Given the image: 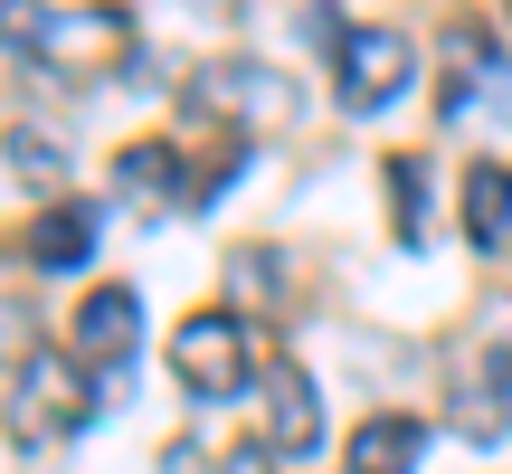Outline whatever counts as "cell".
<instances>
[{"label":"cell","mask_w":512,"mask_h":474,"mask_svg":"<svg viewBox=\"0 0 512 474\" xmlns=\"http://www.w3.org/2000/svg\"><path fill=\"white\" fill-rule=\"evenodd\" d=\"M105 408V380H95L76 351H48L38 342L29 361L10 370V399H0V427H10V446L19 456H48V446H67L76 427Z\"/></svg>","instance_id":"1"},{"label":"cell","mask_w":512,"mask_h":474,"mask_svg":"<svg viewBox=\"0 0 512 474\" xmlns=\"http://www.w3.org/2000/svg\"><path fill=\"white\" fill-rule=\"evenodd\" d=\"M0 48L38 57V67H105V57H133V19L124 10H38V0H0Z\"/></svg>","instance_id":"2"},{"label":"cell","mask_w":512,"mask_h":474,"mask_svg":"<svg viewBox=\"0 0 512 474\" xmlns=\"http://www.w3.org/2000/svg\"><path fill=\"white\" fill-rule=\"evenodd\" d=\"M408 76H418V38L389 29V19H361V29L332 38V95H342V114H389L408 95Z\"/></svg>","instance_id":"3"},{"label":"cell","mask_w":512,"mask_h":474,"mask_svg":"<svg viewBox=\"0 0 512 474\" xmlns=\"http://www.w3.org/2000/svg\"><path fill=\"white\" fill-rule=\"evenodd\" d=\"M171 380H181L200 408L238 399V389L256 380V342H247V323H238L228 304H209V313H181V332H171Z\"/></svg>","instance_id":"4"},{"label":"cell","mask_w":512,"mask_h":474,"mask_svg":"<svg viewBox=\"0 0 512 474\" xmlns=\"http://www.w3.org/2000/svg\"><path fill=\"white\" fill-rule=\"evenodd\" d=\"M133 342H143V294H133V285H95L86 304H76V323H67V351H76L105 389L133 370Z\"/></svg>","instance_id":"5"},{"label":"cell","mask_w":512,"mask_h":474,"mask_svg":"<svg viewBox=\"0 0 512 474\" xmlns=\"http://www.w3.org/2000/svg\"><path fill=\"white\" fill-rule=\"evenodd\" d=\"M256 399H266V456H313V446H323V389L294 361H275V380L256 389Z\"/></svg>","instance_id":"6"},{"label":"cell","mask_w":512,"mask_h":474,"mask_svg":"<svg viewBox=\"0 0 512 474\" xmlns=\"http://www.w3.org/2000/svg\"><path fill=\"white\" fill-rule=\"evenodd\" d=\"M190 114H219V124H256V114H275V76L247 67V57H219V67L190 76Z\"/></svg>","instance_id":"7"},{"label":"cell","mask_w":512,"mask_h":474,"mask_svg":"<svg viewBox=\"0 0 512 474\" xmlns=\"http://www.w3.org/2000/svg\"><path fill=\"white\" fill-rule=\"evenodd\" d=\"M95 228H105V209H95V200H57V209H38V228H29V266L76 275V266L95 256Z\"/></svg>","instance_id":"8"},{"label":"cell","mask_w":512,"mask_h":474,"mask_svg":"<svg viewBox=\"0 0 512 474\" xmlns=\"http://www.w3.org/2000/svg\"><path fill=\"white\" fill-rule=\"evenodd\" d=\"M418 456H427V418H399V408H389V418L351 427V474H408Z\"/></svg>","instance_id":"9"},{"label":"cell","mask_w":512,"mask_h":474,"mask_svg":"<svg viewBox=\"0 0 512 474\" xmlns=\"http://www.w3.org/2000/svg\"><path fill=\"white\" fill-rule=\"evenodd\" d=\"M465 237L475 247H503L512 237V162H465Z\"/></svg>","instance_id":"10"},{"label":"cell","mask_w":512,"mask_h":474,"mask_svg":"<svg viewBox=\"0 0 512 474\" xmlns=\"http://www.w3.org/2000/svg\"><path fill=\"white\" fill-rule=\"evenodd\" d=\"M181 190H190V171H181L171 143H124L114 152V200H181Z\"/></svg>","instance_id":"11"},{"label":"cell","mask_w":512,"mask_h":474,"mask_svg":"<svg viewBox=\"0 0 512 474\" xmlns=\"http://www.w3.org/2000/svg\"><path fill=\"white\" fill-rule=\"evenodd\" d=\"M0 152H10V171H19L29 190H57V181H67V143L38 133V124H10V133H0Z\"/></svg>","instance_id":"12"},{"label":"cell","mask_w":512,"mask_h":474,"mask_svg":"<svg viewBox=\"0 0 512 474\" xmlns=\"http://www.w3.org/2000/svg\"><path fill=\"white\" fill-rule=\"evenodd\" d=\"M389 200H399V237L427 228V162L418 152H389Z\"/></svg>","instance_id":"13"}]
</instances>
